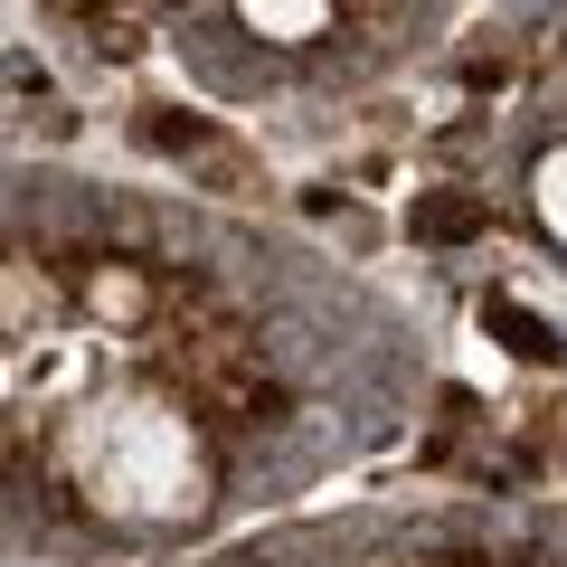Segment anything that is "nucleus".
<instances>
[{"label": "nucleus", "mask_w": 567, "mask_h": 567, "mask_svg": "<svg viewBox=\"0 0 567 567\" xmlns=\"http://www.w3.org/2000/svg\"><path fill=\"white\" fill-rule=\"evenodd\" d=\"M66 284L95 322H162V275H142L133 256H76Z\"/></svg>", "instance_id": "2"}, {"label": "nucleus", "mask_w": 567, "mask_h": 567, "mask_svg": "<svg viewBox=\"0 0 567 567\" xmlns=\"http://www.w3.org/2000/svg\"><path fill=\"white\" fill-rule=\"evenodd\" d=\"M483 218H492V208L473 199V189H425V199L406 208V227H416L425 246H464V237H483Z\"/></svg>", "instance_id": "3"}, {"label": "nucleus", "mask_w": 567, "mask_h": 567, "mask_svg": "<svg viewBox=\"0 0 567 567\" xmlns=\"http://www.w3.org/2000/svg\"><path fill=\"white\" fill-rule=\"evenodd\" d=\"M502 85H511L502 58H464V95H502Z\"/></svg>", "instance_id": "6"}, {"label": "nucleus", "mask_w": 567, "mask_h": 567, "mask_svg": "<svg viewBox=\"0 0 567 567\" xmlns=\"http://www.w3.org/2000/svg\"><path fill=\"white\" fill-rule=\"evenodd\" d=\"M483 322L502 331V341L520 350V360H558V331H548V322H529V312H520V303H502V293L483 303Z\"/></svg>", "instance_id": "4"}, {"label": "nucleus", "mask_w": 567, "mask_h": 567, "mask_svg": "<svg viewBox=\"0 0 567 567\" xmlns=\"http://www.w3.org/2000/svg\"><path fill=\"white\" fill-rule=\"evenodd\" d=\"M152 350H162V369H171V379H181L218 425H265V416H284V388L265 379L246 312L227 303L208 275H189V265H162V322H152Z\"/></svg>", "instance_id": "1"}, {"label": "nucleus", "mask_w": 567, "mask_h": 567, "mask_svg": "<svg viewBox=\"0 0 567 567\" xmlns=\"http://www.w3.org/2000/svg\"><path fill=\"white\" fill-rule=\"evenodd\" d=\"M95 48H104V58H133V48H142V29L123 20V10H95Z\"/></svg>", "instance_id": "5"}]
</instances>
